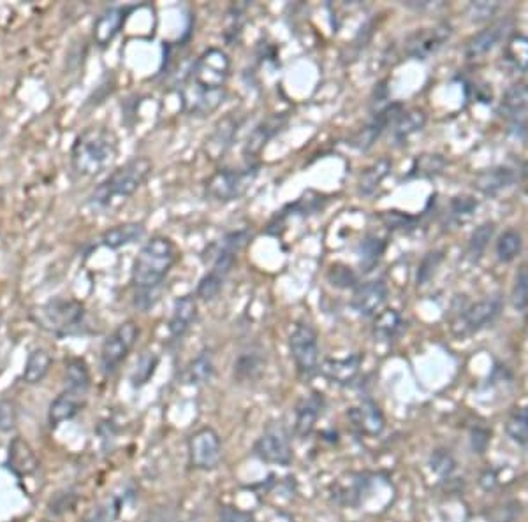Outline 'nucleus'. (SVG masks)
<instances>
[{
  "mask_svg": "<svg viewBox=\"0 0 528 522\" xmlns=\"http://www.w3.org/2000/svg\"><path fill=\"white\" fill-rule=\"evenodd\" d=\"M231 58L220 48H208L198 56L182 86V105L190 116H208L226 99Z\"/></svg>",
  "mask_w": 528,
  "mask_h": 522,
  "instance_id": "nucleus-1",
  "label": "nucleus"
},
{
  "mask_svg": "<svg viewBox=\"0 0 528 522\" xmlns=\"http://www.w3.org/2000/svg\"><path fill=\"white\" fill-rule=\"evenodd\" d=\"M118 156V139L106 127H88L79 134L71 148L73 171L83 178L105 173Z\"/></svg>",
  "mask_w": 528,
  "mask_h": 522,
  "instance_id": "nucleus-2",
  "label": "nucleus"
},
{
  "mask_svg": "<svg viewBox=\"0 0 528 522\" xmlns=\"http://www.w3.org/2000/svg\"><path fill=\"white\" fill-rule=\"evenodd\" d=\"M178 261V248L168 236L150 237L132 264L131 282L141 292L158 287Z\"/></svg>",
  "mask_w": 528,
  "mask_h": 522,
  "instance_id": "nucleus-3",
  "label": "nucleus"
},
{
  "mask_svg": "<svg viewBox=\"0 0 528 522\" xmlns=\"http://www.w3.org/2000/svg\"><path fill=\"white\" fill-rule=\"evenodd\" d=\"M154 171V164L148 157H134L124 166L117 167L105 182L99 183L92 196L88 197V205L94 208H107L115 201H126L134 196Z\"/></svg>",
  "mask_w": 528,
  "mask_h": 522,
  "instance_id": "nucleus-4",
  "label": "nucleus"
},
{
  "mask_svg": "<svg viewBox=\"0 0 528 522\" xmlns=\"http://www.w3.org/2000/svg\"><path fill=\"white\" fill-rule=\"evenodd\" d=\"M30 318L37 327L58 338L81 335L86 327L85 306L76 299L66 297H55L52 301L34 308Z\"/></svg>",
  "mask_w": 528,
  "mask_h": 522,
  "instance_id": "nucleus-5",
  "label": "nucleus"
},
{
  "mask_svg": "<svg viewBox=\"0 0 528 522\" xmlns=\"http://www.w3.org/2000/svg\"><path fill=\"white\" fill-rule=\"evenodd\" d=\"M247 241L249 231H235L224 236L210 271L201 278L198 286V297H201L203 301H211L218 296L237 264L238 252L245 246Z\"/></svg>",
  "mask_w": 528,
  "mask_h": 522,
  "instance_id": "nucleus-6",
  "label": "nucleus"
},
{
  "mask_svg": "<svg viewBox=\"0 0 528 522\" xmlns=\"http://www.w3.org/2000/svg\"><path fill=\"white\" fill-rule=\"evenodd\" d=\"M258 175V164H247L239 169H218L207 180L205 194L215 203H233L250 190Z\"/></svg>",
  "mask_w": 528,
  "mask_h": 522,
  "instance_id": "nucleus-7",
  "label": "nucleus"
},
{
  "mask_svg": "<svg viewBox=\"0 0 528 522\" xmlns=\"http://www.w3.org/2000/svg\"><path fill=\"white\" fill-rule=\"evenodd\" d=\"M290 359L301 378H310L319 371V338L307 322H298L289 335Z\"/></svg>",
  "mask_w": 528,
  "mask_h": 522,
  "instance_id": "nucleus-8",
  "label": "nucleus"
},
{
  "mask_svg": "<svg viewBox=\"0 0 528 522\" xmlns=\"http://www.w3.org/2000/svg\"><path fill=\"white\" fill-rule=\"evenodd\" d=\"M254 454L266 465L284 467V468L290 467L294 459V452H292L288 427L280 422L268 424L261 437L254 444Z\"/></svg>",
  "mask_w": 528,
  "mask_h": 522,
  "instance_id": "nucleus-9",
  "label": "nucleus"
},
{
  "mask_svg": "<svg viewBox=\"0 0 528 522\" xmlns=\"http://www.w3.org/2000/svg\"><path fill=\"white\" fill-rule=\"evenodd\" d=\"M188 465L199 471L215 470L222 461V442L213 427H201L187 442Z\"/></svg>",
  "mask_w": 528,
  "mask_h": 522,
  "instance_id": "nucleus-10",
  "label": "nucleus"
},
{
  "mask_svg": "<svg viewBox=\"0 0 528 522\" xmlns=\"http://www.w3.org/2000/svg\"><path fill=\"white\" fill-rule=\"evenodd\" d=\"M139 338V327L136 322L127 320L120 324L101 345V367L106 375L117 371L127 356L131 354L136 341Z\"/></svg>",
  "mask_w": 528,
  "mask_h": 522,
  "instance_id": "nucleus-11",
  "label": "nucleus"
},
{
  "mask_svg": "<svg viewBox=\"0 0 528 522\" xmlns=\"http://www.w3.org/2000/svg\"><path fill=\"white\" fill-rule=\"evenodd\" d=\"M502 301L501 299H482L471 305L467 310H463L462 315L452 322L451 329L456 336H471L477 331L484 329L490 326L499 315H501Z\"/></svg>",
  "mask_w": 528,
  "mask_h": 522,
  "instance_id": "nucleus-12",
  "label": "nucleus"
},
{
  "mask_svg": "<svg viewBox=\"0 0 528 522\" xmlns=\"http://www.w3.org/2000/svg\"><path fill=\"white\" fill-rule=\"evenodd\" d=\"M451 34L452 28L449 24L420 28L405 39V55L418 60H426L430 55L439 52L448 43Z\"/></svg>",
  "mask_w": 528,
  "mask_h": 522,
  "instance_id": "nucleus-13",
  "label": "nucleus"
},
{
  "mask_svg": "<svg viewBox=\"0 0 528 522\" xmlns=\"http://www.w3.org/2000/svg\"><path fill=\"white\" fill-rule=\"evenodd\" d=\"M400 113H401V105H391L381 109L361 131L356 132L350 137L349 141L350 146H354L360 152H369L370 148L375 145V141L382 136V132L395 124Z\"/></svg>",
  "mask_w": 528,
  "mask_h": 522,
  "instance_id": "nucleus-14",
  "label": "nucleus"
},
{
  "mask_svg": "<svg viewBox=\"0 0 528 522\" xmlns=\"http://www.w3.org/2000/svg\"><path fill=\"white\" fill-rule=\"evenodd\" d=\"M131 11V5H113V7H107L105 13L96 20L94 41L99 48H106L113 43V39L126 25Z\"/></svg>",
  "mask_w": 528,
  "mask_h": 522,
  "instance_id": "nucleus-15",
  "label": "nucleus"
},
{
  "mask_svg": "<svg viewBox=\"0 0 528 522\" xmlns=\"http://www.w3.org/2000/svg\"><path fill=\"white\" fill-rule=\"evenodd\" d=\"M347 417L358 433H361L365 437H371V438L382 435V431L386 427L384 414L381 412L377 403H373L370 399L369 401H361L358 407L349 408Z\"/></svg>",
  "mask_w": 528,
  "mask_h": 522,
  "instance_id": "nucleus-16",
  "label": "nucleus"
},
{
  "mask_svg": "<svg viewBox=\"0 0 528 522\" xmlns=\"http://www.w3.org/2000/svg\"><path fill=\"white\" fill-rule=\"evenodd\" d=\"M288 124V113H277L268 116L254 131L250 132L247 145L243 148V156L252 164V158L258 157L263 152L268 141H271Z\"/></svg>",
  "mask_w": 528,
  "mask_h": 522,
  "instance_id": "nucleus-17",
  "label": "nucleus"
},
{
  "mask_svg": "<svg viewBox=\"0 0 528 522\" xmlns=\"http://www.w3.org/2000/svg\"><path fill=\"white\" fill-rule=\"evenodd\" d=\"M324 410V397L320 392H312L310 396H305L296 405V420H294V431L300 438H307L314 433L317 420L322 416Z\"/></svg>",
  "mask_w": 528,
  "mask_h": 522,
  "instance_id": "nucleus-18",
  "label": "nucleus"
},
{
  "mask_svg": "<svg viewBox=\"0 0 528 522\" xmlns=\"http://www.w3.org/2000/svg\"><path fill=\"white\" fill-rule=\"evenodd\" d=\"M388 299V286L384 280H371L358 287L352 297V310L361 316L377 314Z\"/></svg>",
  "mask_w": 528,
  "mask_h": 522,
  "instance_id": "nucleus-19",
  "label": "nucleus"
},
{
  "mask_svg": "<svg viewBox=\"0 0 528 522\" xmlns=\"http://www.w3.org/2000/svg\"><path fill=\"white\" fill-rule=\"evenodd\" d=\"M239 124L241 122L235 116V113H229L224 120H220L215 125V129L207 137V143H205V152H207L208 158L218 160L229 150V146L235 141Z\"/></svg>",
  "mask_w": 528,
  "mask_h": 522,
  "instance_id": "nucleus-20",
  "label": "nucleus"
},
{
  "mask_svg": "<svg viewBox=\"0 0 528 522\" xmlns=\"http://www.w3.org/2000/svg\"><path fill=\"white\" fill-rule=\"evenodd\" d=\"M363 361L365 357L361 354H352L342 359H326L320 366V373L333 384L349 386L358 378Z\"/></svg>",
  "mask_w": 528,
  "mask_h": 522,
  "instance_id": "nucleus-21",
  "label": "nucleus"
},
{
  "mask_svg": "<svg viewBox=\"0 0 528 522\" xmlns=\"http://www.w3.org/2000/svg\"><path fill=\"white\" fill-rule=\"evenodd\" d=\"M7 468L18 478L34 475L39 468V459L34 448L20 437L13 438L7 448Z\"/></svg>",
  "mask_w": 528,
  "mask_h": 522,
  "instance_id": "nucleus-22",
  "label": "nucleus"
},
{
  "mask_svg": "<svg viewBox=\"0 0 528 522\" xmlns=\"http://www.w3.org/2000/svg\"><path fill=\"white\" fill-rule=\"evenodd\" d=\"M198 318V303L192 296H182L175 301L168 329L173 340H182Z\"/></svg>",
  "mask_w": 528,
  "mask_h": 522,
  "instance_id": "nucleus-23",
  "label": "nucleus"
},
{
  "mask_svg": "<svg viewBox=\"0 0 528 522\" xmlns=\"http://www.w3.org/2000/svg\"><path fill=\"white\" fill-rule=\"evenodd\" d=\"M85 405V394L66 389L60 392L50 405L48 422L52 427H56L71 418L76 417Z\"/></svg>",
  "mask_w": 528,
  "mask_h": 522,
  "instance_id": "nucleus-24",
  "label": "nucleus"
},
{
  "mask_svg": "<svg viewBox=\"0 0 528 522\" xmlns=\"http://www.w3.org/2000/svg\"><path fill=\"white\" fill-rule=\"evenodd\" d=\"M509 25L511 24L505 20V22L493 24V25L486 26L481 32H477L467 43V48H465L467 58H479V56L492 52L505 37V32H507Z\"/></svg>",
  "mask_w": 528,
  "mask_h": 522,
  "instance_id": "nucleus-25",
  "label": "nucleus"
},
{
  "mask_svg": "<svg viewBox=\"0 0 528 522\" xmlns=\"http://www.w3.org/2000/svg\"><path fill=\"white\" fill-rule=\"evenodd\" d=\"M514 173L507 167H493V169H486L482 173L477 175L475 178V186L486 194V196H497L502 190H505L507 186H511L514 183Z\"/></svg>",
  "mask_w": 528,
  "mask_h": 522,
  "instance_id": "nucleus-26",
  "label": "nucleus"
},
{
  "mask_svg": "<svg viewBox=\"0 0 528 522\" xmlns=\"http://www.w3.org/2000/svg\"><path fill=\"white\" fill-rule=\"evenodd\" d=\"M403 329V318L401 315L398 314L393 308H388L384 312L375 316L373 320V327H371V335L375 341H390L395 340L396 336L401 333Z\"/></svg>",
  "mask_w": 528,
  "mask_h": 522,
  "instance_id": "nucleus-27",
  "label": "nucleus"
},
{
  "mask_svg": "<svg viewBox=\"0 0 528 522\" xmlns=\"http://www.w3.org/2000/svg\"><path fill=\"white\" fill-rule=\"evenodd\" d=\"M424 124H426V115L422 109L401 111L393 124V139L396 143H405L414 134L422 131Z\"/></svg>",
  "mask_w": 528,
  "mask_h": 522,
  "instance_id": "nucleus-28",
  "label": "nucleus"
},
{
  "mask_svg": "<svg viewBox=\"0 0 528 522\" xmlns=\"http://www.w3.org/2000/svg\"><path fill=\"white\" fill-rule=\"evenodd\" d=\"M145 235V227L141 224H122L101 236V245L109 250H118L126 245L136 243Z\"/></svg>",
  "mask_w": 528,
  "mask_h": 522,
  "instance_id": "nucleus-29",
  "label": "nucleus"
},
{
  "mask_svg": "<svg viewBox=\"0 0 528 522\" xmlns=\"http://www.w3.org/2000/svg\"><path fill=\"white\" fill-rule=\"evenodd\" d=\"M391 167H393V164L388 157L379 158L373 164H370L369 167L360 176V183H358L360 185V194L371 196L381 186V183L388 178Z\"/></svg>",
  "mask_w": 528,
  "mask_h": 522,
  "instance_id": "nucleus-30",
  "label": "nucleus"
},
{
  "mask_svg": "<svg viewBox=\"0 0 528 522\" xmlns=\"http://www.w3.org/2000/svg\"><path fill=\"white\" fill-rule=\"evenodd\" d=\"M213 371H215L213 356H211L210 350H203L196 359H192L185 367L182 380H184V384H190V386L207 384V382H210Z\"/></svg>",
  "mask_w": 528,
  "mask_h": 522,
  "instance_id": "nucleus-31",
  "label": "nucleus"
},
{
  "mask_svg": "<svg viewBox=\"0 0 528 522\" xmlns=\"http://www.w3.org/2000/svg\"><path fill=\"white\" fill-rule=\"evenodd\" d=\"M52 367V356L45 348H36L28 354L25 369H24V380L25 384L36 386L45 380Z\"/></svg>",
  "mask_w": 528,
  "mask_h": 522,
  "instance_id": "nucleus-32",
  "label": "nucleus"
},
{
  "mask_svg": "<svg viewBox=\"0 0 528 522\" xmlns=\"http://www.w3.org/2000/svg\"><path fill=\"white\" fill-rule=\"evenodd\" d=\"M66 389L85 394L90 389V371L88 366L79 359V357H71L66 363Z\"/></svg>",
  "mask_w": 528,
  "mask_h": 522,
  "instance_id": "nucleus-33",
  "label": "nucleus"
},
{
  "mask_svg": "<svg viewBox=\"0 0 528 522\" xmlns=\"http://www.w3.org/2000/svg\"><path fill=\"white\" fill-rule=\"evenodd\" d=\"M503 58L513 69L520 73H527L528 35H513L503 48Z\"/></svg>",
  "mask_w": 528,
  "mask_h": 522,
  "instance_id": "nucleus-34",
  "label": "nucleus"
},
{
  "mask_svg": "<svg viewBox=\"0 0 528 522\" xmlns=\"http://www.w3.org/2000/svg\"><path fill=\"white\" fill-rule=\"evenodd\" d=\"M502 109L514 116L528 113V83H518L507 88L502 97Z\"/></svg>",
  "mask_w": 528,
  "mask_h": 522,
  "instance_id": "nucleus-35",
  "label": "nucleus"
},
{
  "mask_svg": "<svg viewBox=\"0 0 528 522\" xmlns=\"http://www.w3.org/2000/svg\"><path fill=\"white\" fill-rule=\"evenodd\" d=\"M522 248H523V237L518 231L509 229L499 237L495 250H497L499 261L507 264V262L514 261L520 256Z\"/></svg>",
  "mask_w": 528,
  "mask_h": 522,
  "instance_id": "nucleus-36",
  "label": "nucleus"
},
{
  "mask_svg": "<svg viewBox=\"0 0 528 522\" xmlns=\"http://www.w3.org/2000/svg\"><path fill=\"white\" fill-rule=\"evenodd\" d=\"M384 250H386V241L377 236H367L361 241L360 256H361V266L365 267V271H370L377 262L381 261Z\"/></svg>",
  "mask_w": 528,
  "mask_h": 522,
  "instance_id": "nucleus-37",
  "label": "nucleus"
},
{
  "mask_svg": "<svg viewBox=\"0 0 528 522\" xmlns=\"http://www.w3.org/2000/svg\"><path fill=\"white\" fill-rule=\"evenodd\" d=\"M475 208H477V203H475L472 197L469 196H458V197H452L451 203H449V218L454 222V224H465L472 218L474 215Z\"/></svg>",
  "mask_w": 528,
  "mask_h": 522,
  "instance_id": "nucleus-38",
  "label": "nucleus"
},
{
  "mask_svg": "<svg viewBox=\"0 0 528 522\" xmlns=\"http://www.w3.org/2000/svg\"><path fill=\"white\" fill-rule=\"evenodd\" d=\"M493 235H495V226L492 222L479 226L469 241V256L477 261L486 252Z\"/></svg>",
  "mask_w": 528,
  "mask_h": 522,
  "instance_id": "nucleus-39",
  "label": "nucleus"
},
{
  "mask_svg": "<svg viewBox=\"0 0 528 522\" xmlns=\"http://www.w3.org/2000/svg\"><path fill=\"white\" fill-rule=\"evenodd\" d=\"M446 167V160L441 156H421L414 160V166L411 169V176H421V178H430Z\"/></svg>",
  "mask_w": 528,
  "mask_h": 522,
  "instance_id": "nucleus-40",
  "label": "nucleus"
},
{
  "mask_svg": "<svg viewBox=\"0 0 528 522\" xmlns=\"http://www.w3.org/2000/svg\"><path fill=\"white\" fill-rule=\"evenodd\" d=\"M158 365V357L156 354H143L139 361L136 363V369L132 373V386H145L156 373V367Z\"/></svg>",
  "mask_w": 528,
  "mask_h": 522,
  "instance_id": "nucleus-41",
  "label": "nucleus"
},
{
  "mask_svg": "<svg viewBox=\"0 0 528 522\" xmlns=\"http://www.w3.org/2000/svg\"><path fill=\"white\" fill-rule=\"evenodd\" d=\"M507 435L518 442V444H528V408L514 412L511 418L507 420Z\"/></svg>",
  "mask_w": 528,
  "mask_h": 522,
  "instance_id": "nucleus-42",
  "label": "nucleus"
},
{
  "mask_svg": "<svg viewBox=\"0 0 528 522\" xmlns=\"http://www.w3.org/2000/svg\"><path fill=\"white\" fill-rule=\"evenodd\" d=\"M513 306L520 312L528 310V266H522L516 273L513 287Z\"/></svg>",
  "mask_w": 528,
  "mask_h": 522,
  "instance_id": "nucleus-43",
  "label": "nucleus"
},
{
  "mask_svg": "<svg viewBox=\"0 0 528 522\" xmlns=\"http://www.w3.org/2000/svg\"><path fill=\"white\" fill-rule=\"evenodd\" d=\"M328 282H330L333 287H356V284H358V276L354 275V271H352L350 267L342 266V264H335V266H331V269L328 271Z\"/></svg>",
  "mask_w": 528,
  "mask_h": 522,
  "instance_id": "nucleus-44",
  "label": "nucleus"
},
{
  "mask_svg": "<svg viewBox=\"0 0 528 522\" xmlns=\"http://www.w3.org/2000/svg\"><path fill=\"white\" fill-rule=\"evenodd\" d=\"M501 4L499 2H472L469 5V18L479 24V22H486L490 20L497 11H499Z\"/></svg>",
  "mask_w": 528,
  "mask_h": 522,
  "instance_id": "nucleus-45",
  "label": "nucleus"
},
{
  "mask_svg": "<svg viewBox=\"0 0 528 522\" xmlns=\"http://www.w3.org/2000/svg\"><path fill=\"white\" fill-rule=\"evenodd\" d=\"M444 256L442 252H430L426 254V257L422 259L418 269V286H424L435 273V269L439 267V264L442 262Z\"/></svg>",
  "mask_w": 528,
  "mask_h": 522,
  "instance_id": "nucleus-46",
  "label": "nucleus"
},
{
  "mask_svg": "<svg viewBox=\"0 0 528 522\" xmlns=\"http://www.w3.org/2000/svg\"><path fill=\"white\" fill-rule=\"evenodd\" d=\"M16 424V405L13 399H0V433H7Z\"/></svg>",
  "mask_w": 528,
  "mask_h": 522,
  "instance_id": "nucleus-47",
  "label": "nucleus"
},
{
  "mask_svg": "<svg viewBox=\"0 0 528 522\" xmlns=\"http://www.w3.org/2000/svg\"><path fill=\"white\" fill-rule=\"evenodd\" d=\"M456 463L452 459V456L448 454L446 450H437L433 456H432V468L437 471L439 475L446 477V475H451V471L454 470Z\"/></svg>",
  "mask_w": 528,
  "mask_h": 522,
  "instance_id": "nucleus-48",
  "label": "nucleus"
},
{
  "mask_svg": "<svg viewBox=\"0 0 528 522\" xmlns=\"http://www.w3.org/2000/svg\"><path fill=\"white\" fill-rule=\"evenodd\" d=\"M115 519V508L107 503V505H99L97 508H94L85 522H111Z\"/></svg>",
  "mask_w": 528,
  "mask_h": 522,
  "instance_id": "nucleus-49",
  "label": "nucleus"
},
{
  "mask_svg": "<svg viewBox=\"0 0 528 522\" xmlns=\"http://www.w3.org/2000/svg\"><path fill=\"white\" fill-rule=\"evenodd\" d=\"M220 522H250V516L233 507H224L220 508Z\"/></svg>",
  "mask_w": 528,
  "mask_h": 522,
  "instance_id": "nucleus-50",
  "label": "nucleus"
},
{
  "mask_svg": "<svg viewBox=\"0 0 528 522\" xmlns=\"http://www.w3.org/2000/svg\"><path fill=\"white\" fill-rule=\"evenodd\" d=\"M185 522H199V521H196V519H188V521H185Z\"/></svg>",
  "mask_w": 528,
  "mask_h": 522,
  "instance_id": "nucleus-51",
  "label": "nucleus"
}]
</instances>
